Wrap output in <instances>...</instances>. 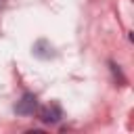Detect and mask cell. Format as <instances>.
Segmentation results:
<instances>
[{"label": "cell", "mask_w": 134, "mask_h": 134, "mask_svg": "<svg viewBox=\"0 0 134 134\" xmlns=\"http://www.w3.org/2000/svg\"><path fill=\"white\" fill-rule=\"evenodd\" d=\"M36 109H38V98L29 92H25L21 96V100L15 105V113H19V115H34Z\"/></svg>", "instance_id": "6da1fadb"}, {"label": "cell", "mask_w": 134, "mask_h": 134, "mask_svg": "<svg viewBox=\"0 0 134 134\" xmlns=\"http://www.w3.org/2000/svg\"><path fill=\"white\" fill-rule=\"evenodd\" d=\"M38 115H40V119H42L44 124H57V121L63 117V111H61V107H59L57 103H50V105H44V107L38 111Z\"/></svg>", "instance_id": "7a4b0ae2"}, {"label": "cell", "mask_w": 134, "mask_h": 134, "mask_svg": "<svg viewBox=\"0 0 134 134\" xmlns=\"http://www.w3.org/2000/svg\"><path fill=\"white\" fill-rule=\"evenodd\" d=\"M0 4H2V0H0Z\"/></svg>", "instance_id": "3957f363"}]
</instances>
